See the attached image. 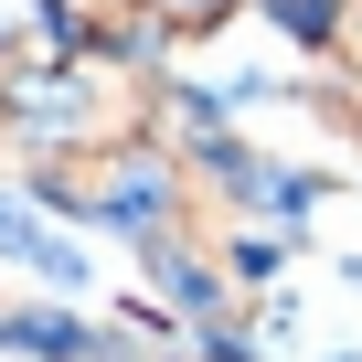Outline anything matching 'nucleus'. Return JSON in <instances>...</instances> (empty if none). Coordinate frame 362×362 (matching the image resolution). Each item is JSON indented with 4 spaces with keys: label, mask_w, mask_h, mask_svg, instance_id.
Segmentation results:
<instances>
[{
    "label": "nucleus",
    "mask_w": 362,
    "mask_h": 362,
    "mask_svg": "<svg viewBox=\"0 0 362 362\" xmlns=\"http://www.w3.org/2000/svg\"><path fill=\"white\" fill-rule=\"evenodd\" d=\"M256 11H267L298 54H341V33H351V0H256Z\"/></svg>",
    "instance_id": "f257e3e1"
},
{
    "label": "nucleus",
    "mask_w": 362,
    "mask_h": 362,
    "mask_svg": "<svg viewBox=\"0 0 362 362\" xmlns=\"http://www.w3.org/2000/svg\"><path fill=\"white\" fill-rule=\"evenodd\" d=\"M149 11H160V33H214L235 0H149Z\"/></svg>",
    "instance_id": "f03ea898"
}]
</instances>
